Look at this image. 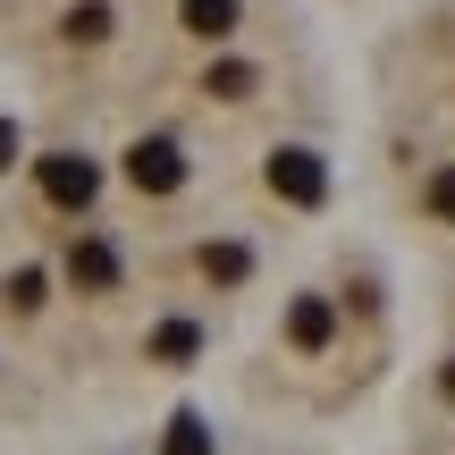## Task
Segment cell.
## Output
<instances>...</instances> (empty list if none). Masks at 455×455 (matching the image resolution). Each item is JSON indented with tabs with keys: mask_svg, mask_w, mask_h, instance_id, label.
<instances>
[{
	"mask_svg": "<svg viewBox=\"0 0 455 455\" xmlns=\"http://www.w3.org/2000/svg\"><path fill=\"white\" fill-rule=\"evenodd\" d=\"M169 455H212V430H203V413H178V422H169Z\"/></svg>",
	"mask_w": 455,
	"mask_h": 455,
	"instance_id": "30bf717a",
	"label": "cell"
},
{
	"mask_svg": "<svg viewBox=\"0 0 455 455\" xmlns=\"http://www.w3.org/2000/svg\"><path fill=\"white\" fill-rule=\"evenodd\" d=\"M212 93L220 101H244V93H253V68H244V60H220L212 68Z\"/></svg>",
	"mask_w": 455,
	"mask_h": 455,
	"instance_id": "8fae6325",
	"label": "cell"
},
{
	"mask_svg": "<svg viewBox=\"0 0 455 455\" xmlns=\"http://www.w3.org/2000/svg\"><path fill=\"white\" fill-rule=\"evenodd\" d=\"M261 178H270V195H278V203H304V212L329 195V169H321V152H304V144L270 152V169H261Z\"/></svg>",
	"mask_w": 455,
	"mask_h": 455,
	"instance_id": "6da1fadb",
	"label": "cell"
},
{
	"mask_svg": "<svg viewBox=\"0 0 455 455\" xmlns=\"http://www.w3.org/2000/svg\"><path fill=\"white\" fill-rule=\"evenodd\" d=\"M9 304H17V312L43 304V270H17V278H9Z\"/></svg>",
	"mask_w": 455,
	"mask_h": 455,
	"instance_id": "7c38bea8",
	"label": "cell"
},
{
	"mask_svg": "<svg viewBox=\"0 0 455 455\" xmlns=\"http://www.w3.org/2000/svg\"><path fill=\"white\" fill-rule=\"evenodd\" d=\"M127 186L135 195H178L186 186V152L169 144V135H144V144L127 152Z\"/></svg>",
	"mask_w": 455,
	"mask_h": 455,
	"instance_id": "7a4b0ae2",
	"label": "cell"
},
{
	"mask_svg": "<svg viewBox=\"0 0 455 455\" xmlns=\"http://www.w3.org/2000/svg\"><path fill=\"white\" fill-rule=\"evenodd\" d=\"M110 34V0H76L68 9V43H101Z\"/></svg>",
	"mask_w": 455,
	"mask_h": 455,
	"instance_id": "9c48e42d",
	"label": "cell"
},
{
	"mask_svg": "<svg viewBox=\"0 0 455 455\" xmlns=\"http://www.w3.org/2000/svg\"><path fill=\"white\" fill-rule=\"evenodd\" d=\"M244 270H253V253H244V244H203V278H212V287H236Z\"/></svg>",
	"mask_w": 455,
	"mask_h": 455,
	"instance_id": "ba28073f",
	"label": "cell"
},
{
	"mask_svg": "<svg viewBox=\"0 0 455 455\" xmlns=\"http://www.w3.org/2000/svg\"><path fill=\"white\" fill-rule=\"evenodd\" d=\"M447 388H455V371H447Z\"/></svg>",
	"mask_w": 455,
	"mask_h": 455,
	"instance_id": "9a60e30c",
	"label": "cell"
},
{
	"mask_svg": "<svg viewBox=\"0 0 455 455\" xmlns=\"http://www.w3.org/2000/svg\"><path fill=\"white\" fill-rule=\"evenodd\" d=\"M43 195L60 203V212H84V203L101 195V169L84 161V152H51L43 161Z\"/></svg>",
	"mask_w": 455,
	"mask_h": 455,
	"instance_id": "3957f363",
	"label": "cell"
},
{
	"mask_svg": "<svg viewBox=\"0 0 455 455\" xmlns=\"http://www.w3.org/2000/svg\"><path fill=\"white\" fill-rule=\"evenodd\" d=\"M430 212L455 220V169H439V178H430Z\"/></svg>",
	"mask_w": 455,
	"mask_h": 455,
	"instance_id": "4fadbf2b",
	"label": "cell"
},
{
	"mask_svg": "<svg viewBox=\"0 0 455 455\" xmlns=\"http://www.w3.org/2000/svg\"><path fill=\"white\" fill-rule=\"evenodd\" d=\"M68 278H76L84 295H110L118 287V244L110 236H76L68 244Z\"/></svg>",
	"mask_w": 455,
	"mask_h": 455,
	"instance_id": "277c9868",
	"label": "cell"
},
{
	"mask_svg": "<svg viewBox=\"0 0 455 455\" xmlns=\"http://www.w3.org/2000/svg\"><path fill=\"white\" fill-rule=\"evenodd\" d=\"M186 34H203V43H220V34H236V0H186Z\"/></svg>",
	"mask_w": 455,
	"mask_h": 455,
	"instance_id": "8992f818",
	"label": "cell"
},
{
	"mask_svg": "<svg viewBox=\"0 0 455 455\" xmlns=\"http://www.w3.org/2000/svg\"><path fill=\"white\" fill-rule=\"evenodd\" d=\"M203 355V329L195 321H161L152 329V363H195Z\"/></svg>",
	"mask_w": 455,
	"mask_h": 455,
	"instance_id": "52a82bcc",
	"label": "cell"
},
{
	"mask_svg": "<svg viewBox=\"0 0 455 455\" xmlns=\"http://www.w3.org/2000/svg\"><path fill=\"white\" fill-rule=\"evenodd\" d=\"M9 161H17V127L0 118V169H9Z\"/></svg>",
	"mask_w": 455,
	"mask_h": 455,
	"instance_id": "5bb4252c",
	"label": "cell"
},
{
	"mask_svg": "<svg viewBox=\"0 0 455 455\" xmlns=\"http://www.w3.org/2000/svg\"><path fill=\"white\" fill-rule=\"evenodd\" d=\"M329 338H338V304H329V295H304V304L287 312V346H304V355H321Z\"/></svg>",
	"mask_w": 455,
	"mask_h": 455,
	"instance_id": "5b68a950",
	"label": "cell"
}]
</instances>
